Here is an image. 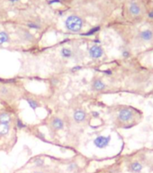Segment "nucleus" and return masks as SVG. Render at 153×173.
Returning a JSON list of instances; mask_svg holds the SVG:
<instances>
[{
    "mask_svg": "<svg viewBox=\"0 0 153 173\" xmlns=\"http://www.w3.org/2000/svg\"><path fill=\"white\" fill-rule=\"evenodd\" d=\"M92 89L95 91H103L106 89V85L103 82L102 79L96 78L92 83Z\"/></svg>",
    "mask_w": 153,
    "mask_h": 173,
    "instance_id": "1a4fd4ad",
    "label": "nucleus"
},
{
    "mask_svg": "<svg viewBox=\"0 0 153 173\" xmlns=\"http://www.w3.org/2000/svg\"><path fill=\"white\" fill-rule=\"evenodd\" d=\"M50 83H51V85H52V86H56V85H58V83H59V79H58L57 78H51V80H50Z\"/></svg>",
    "mask_w": 153,
    "mask_h": 173,
    "instance_id": "5701e85b",
    "label": "nucleus"
},
{
    "mask_svg": "<svg viewBox=\"0 0 153 173\" xmlns=\"http://www.w3.org/2000/svg\"><path fill=\"white\" fill-rule=\"evenodd\" d=\"M34 173H43V172H42V171H35V172H34Z\"/></svg>",
    "mask_w": 153,
    "mask_h": 173,
    "instance_id": "7c9ffc66",
    "label": "nucleus"
},
{
    "mask_svg": "<svg viewBox=\"0 0 153 173\" xmlns=\"http://www.w3.org/2000/svg\"><path fill=\"white\" fill-rule=\"evenodd\" d=\"M103 73L106 75H112L113 74V71L111 70H103Z\"/></svg>",
    "mask_w": 153,
    "mask_h": 173,
    "instance_id": "bb28decb",
    "label": "nucleus"
},
{
    "mask_svg": "<svg viewBox=\"0 0 153 173\" xmlns=\"http://www.w3.org/2000/svg\"><path fill=\"white\" fill-rule=\"evenodd\" d=\"M27 26L31 29H35V30H40L41 29V26H40L38 24L34 23V22H29L27 24Z\"/></svg>",
    "mask_w": 153,
    "mask_h": 173,
    "instance_id": "6ab92c4d",
    "label": "nucleus"
},
{
    "mask_svg": "<svg viewBox=\"0 0 153 173\" xmlns=\"http://www.w3.org/2000/svg\"><path fill=\"white\" fill-rule=\"evenodd\" d=\"M130 170L131 171V172H133V173H140L142 170V169H143V166H142V164L141 163V162H132V163H131V165H130Z\"/></svg>",
    "mask_w": 153,
    "mask_h": 173,
    "instance_id": "9b49d317",
    "label": "nucleus"
},
{
    "mask_svg": "<svg viewBox=\"0 0 153 173\" xmlns=\"http://www.w3.org/2000/svg\"><path fill=\"white\" fill-rule=\"evenodd\" d=\"M139 38L143 42H150L153 40V31L151 29H145L140 32Z\"/></svg>",
    "mask_w": 153,
    "mask_h": 173,
    "instance_id": "0eeeda50",
    "label": "nucleus"
},
{
    "mask_svg": "<svg viewBox=\"0 0 153 173\" xmlns=\"http://www.w3.org/2000/svg\"><path fill=\"white\" fill-rule=\"evenodd\" d=\"M9 41H10V37L7 32H4V31L0 32V45L6 43H9Z\"/></svg>",
    "mask_w": 153,
    "mask_h": 173,
    "instance_id": "dca6fc26",
    "label": "nucleus"
},
{
    "mask_svg": "<svg viewBox=\"0 0 153 173\" xmlns=\"http://www.w3.org/2000/svg\"><path fill=\"white\" fill-rule=\"evenodd\" d=\"M122 56H123V58H129V57L131 56V53H130V51H129L128 50H124V51L122 52Z\"/></svg>",
    "mask_w": 153,
    "mask_h": 173,
    "instance_id": "b1692460",
    "label": "nucleus"
},
{
    "mask_svg": "<svg viewBox=\"0 0 153 173\" xmlns=\"http://www.w3.org/2000/svg\"><path fill=\"white\" fill-rule=\"evenodd\" d=\"M111 142V136H103L99 135L94 140V145L98 149H104L109 145Z\"/></svg>",
    "mask_w": 153,
    "mask_h": 173,
    "instance_id": "f03ea898",
    "label": "nucleus"
},
{
    "mask_svg": "<svg viewBox=\"0 0 153 173\" xmlns=\"http://www.w3.org/2000/svg\"><path fill=\"white\" fill-rule=\"evenodd\" d=\"M99 30H100V27H99V26H96V27H93L92 29H90L88 32H85V34H83L82 35H84V36H90V35L95 34L96 32H97Z\"/></svg>",
    "mask_w": 153,
    "mask_h": 173,
    "instance_id": "a211bd4d",
    "label": "nucleus"
},
{
    "mask_svg": "<svg viewBox=\"0 0 153 173\" xmlns=\"http://www.w3.org/2000/svg\"><path fill=\"white\" fill-rule=\"evenodd\" d=\"M11 130L10 124H0V136H5L9 134Z\"/></svg>",
    "mask_w": 153,
    "mask_h": 173,
    "instance_id": "ddd939ff",
    "label": "nucleus"
},
{
    "mask_svg": "<svg viewBox=\"0 0 153 173\" xmlns=\"http://www.w3.org/2000/svg\"><path fill=\"white\" fill-rule=\"evenodd\" d=\"M77 168H78V166H77L76 163H70V164L68 166V170H69V171H74Z\"/></svg>",
    "mask_w": 153,
    "mask_h": 173,
    "instance_id": "4be33fe9",
    "label": "nucleus"
},
{
    "mask_svg": "<svg viewBox=\"0 0 153 173\" xmlns=\"http://www.w3.org/2000/svg\"><path fill=\"white\" fill-rule=\"evenodd\" d=\"M12 94L11 89L6 86H0V96L4 97H10V95Z\"/></svg>",
    "mask_w": 153,
    "mask_h": 173,
    "instance_id": "2eb2a0df",
    "label": "nucleus"
},
{
    "mask_svg": "<svg viewBox=\"0 0 153 173\" xmlns=\"http://www.w3.org/2000/svg\"><path fill=\"white\" fill-rule=\"evenodd\" d=\"M88 53L92 59H100L104 55V50L101 46L95 44L88 49Z\"/></svg>",
    "mask_w": 153,
    "mask_h": 173,
    "instance_id": "20e7f679",
    "label": "nucleus"
},
{
    "mask_svg": "<svg viewBox=\"0 0 153 173\" xmlns=\"http://www.w3.org/2000/svg\"><path fill=\"white\" fill-rule=\"evenodd\" d=\"M91 115H92V116L94 117V118H98L99 117V113L97 112V111H93L92 113H91Z\"/></svg>",
    "mask_w": 153,
    "mask_h": 173,
    "instance_id": "a878e982",
    "label": "nucleus"
},
{
    "mask_svg": "<svg viewBox=\"0 0 153 173\" xmlns=\"http://www.w3.org/2000/svg\"><path fill=\"white\" fill-rule=\"evenodd\" d=\"M16 1H19V0H10V2L14 3V2H16Z\"/></svg>",
    "mask_w": 153,
    "mask_h": 173,
    "instance_id": "c756f323",
    "label": "nucleus"
},
{
    "mask_svg": "<svg viewBox=\"0 0 153 173\" xmlns=\"http://www.w3.org/2000/svg\"><path fill=\"white\" fill-rule=\"evenodd\" d=\"M80 70H82V67H81V66H75V67H73V68L71 69V71L75 72V71Z\"/></svg>",
    "mask_w": 153,
    "mask_h": 173,
    "instance_id": "393cba45",
    "label": "nucleus"
},
{
    "mask_svg": "<svg viewBox=\"0 0 153 173\" xmlns=\"http://www.w3.org/2000/svg\"><path fill=\"white\" fill-rule=\"evenodd\" d=\"M19 35H20V37H21V39H23L25 42H31L32 43V42L34 41V36L28 31H23L21 32V34H19Z\"/></svg>",
    "mask_w": 153,
    "mask_h": 173,
    "instance_id": "f8f14e48",
    "label": "nucleus"
},
{
    "mask_svg": "<svg viewBox=\"0 0 153 173\" xmlns=\"http://www.w3.org/2000/svg\"><path fill=\"white\" fill-rule=\"evenodd\" d=\"M11 122H12V116L9 113H6V112L0 113V124H10Z\"/></svg>",
    "mask_w": 153,
    "mask_h": 173,
    "instance_id": "9d476101",
    "label": "nucleus"
},
{
    "mask_svg": "<svg viewBox=\"0 0 153 173\" xmlns=\"http://www.w3.org/2000/svg\"><path fill=\"white\" fill-rule=\"evenodd\" d=\"M26 101H27L29 106H30V107H31L32 110H36V109L39 107V106H40V104H39L36 100H34V98L27 97V98H26Z\"/></svg>",
    "mask_w": 153,
    "mask_h": 173,
    "instance_id": "f3484780",
    "label": "nucleus"
},
{
    "mask_svg": "<svg viewBox=\"0 0 153 173\" xmlns=\"http://www.w3.org/2000/svg\"><path fill=\"white\" fill-rule=\"evenodd\" d=\"M34 164H35V166H37V167H42V166H43V164H44V161L40 158H37L34 159Z\"/></svg>",
    "mask_w": 153,
    "mask_h": 173,
    "instance_id": "aec40b11",
    "label": "nucleus"
},
{
    "mask_svg": "<svg viewBox=\"0 0 153 173\" xmlns=\"http://www.w3.org/2000/svg\"><path fill=\"white\" fill-rule=\"evenodd\" d=\"M86 118V113L83 109H76L73 113V119L77 124L83 123Z\"/></svg>",
    "mask_w": 153,
    "mask_h": 173,
    "instance_id": "423d86ee",
    "label": "nucleus"
},
{
    "mask_svg": "<svg viewBox=\"0 0 153 173\" xmlns=\"http://www.w3.org/2000/svg\"><path fill=\"white\" fill-rule=\"evenodd\" d=\"M61 55L65 59H69L73 56V51L67 47H63L61 50Z\"/></svg>",
    "mask_w": 153,
    "mask_h": 173,
    "instance_id": "4468645a",
    "label": "nucleus"
},
{
    "mask_svg": "<svg viewBox=\"0 0 153 173\" xmlns=\"http://www.w3.org/2000/svg\"><path fill=\"white\" fill-rule=\"evenodd\" d=\"M54 3H59V0H51V1H50V4H54Z\"/></svg>",
    "mask_w": 153,
    "mask_h": 173,
    "instance_id": "c85d7f7f",
    "label": "nucleus"
},
{
    "mask_svg": "<svg viewBox=\"0 0 153 173\" xmlns=\"http://www.w3.org/2000/svg\"><path fill=\"white\" fill-rule=\"evenodd\" d=\"M133 116V111L129 107H123L118 112V119L121 122H127Z\"/></svg>",
    "mask_w": 153,
    "mask_h": 173,
    "instance_id": "7ed1b4c3",
    "label": "nucleus"
},
{
    "mask_svg": "<svg viewBox=\"0 0 153 173\" xmlns=\"http://www.w3.org/2000/svg\"><path fill=\"white\" fill-rule=\"evenodd\" d=\"M83 19L76 15H71L67 17L65 21V26L69 32H79L83 28Z\"/></svg>",
    "mask_w": 153,
    "mask_h": 173,
    "instance_id": "f257e3e1",
    "label": "nucleus"
},
{
    "mask_svg": "<svg viewBox=\"0 0 153 173\" xmlns=\"http://www.w3.org/2000/svg\"><path fill=\"white\" fill-rule=\"evenodd\" d=\"M16 126L19 129H23V128L26 127V125L24 124V122L21 120V119H17V120H16Z\"/></svg>",
    "mask_w": 153,
    "mask_h": 173,
    "instance_id": "412c9836",
    "label": "nucleus"
},
{
    "mask_svg": "<svg viewBox=\"0 0 153 173\" xmlns=\"http://www.w3.org/2000/svg\"><path fill=\"white\" fill-rule=\"evenodd\" d=\"M148 17L150 19H153V10H151L148 13Z\"/></svg>",
    "mask_w": 153,
    "mask_h": 173,
    "instance_id": "cd10ccee",
    "label": "nucleus"
},
{
    "mask_svg": "<svg viewBox=\"0 0 153 173\" xmlns=\"http://www.w3.org/2000/svg\"><path fill=\"white\" fill-rule=\"evenodd\" d=\"M128 12L132 16H139L142 14V6L137 2H131L128 6Z\"/></svg>",
    "mask_w": 153,
    "mask_h": 173,
    "instance_id": "39448f33",
    "label": "nucleus"
},
{
    "mask_svg": "<svg viewBox=\"0 0 153 173\" xmlns=\"http://www.w3.org/2000/svg\"><path fill=\"white\" fill-rule=\"evenodd\" d=\"M51 125L55 131H59L64 128V122L59 117L54 116L51 121Z\"/></svg>",
    "mask_w": 153,
    "mask_h": 173,
    "instance_id": "6e6552de",
    "label": "nucleus"
}]
</instances>
